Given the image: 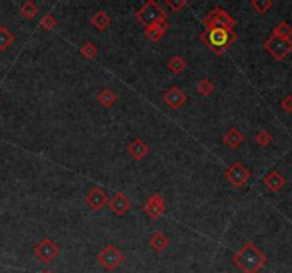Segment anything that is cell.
Here are the masks:
<instances>
[{"label":"cell","instance_id":"obj_26","mask_svg":"<svg viewBox=\"0 0 292 273\" xmlns=\"http://www.w3.org/2000/svg\"><path fill=\"white\" fill-rule=\"evenodd\" d=\"M251 6L260 14H265L274 6L271 0H251Z\"/></svg>","mask_w":292,"mask_h":273},{"label":"cell","instance_id":"obj_30","mask_svg":"<svg viewBox=\"0 0 292 273\" xmlns=\"http://www.w3.org/2000/svg\"><path fill=\"white\" fill-rule=\"evenodd\" d=\"M281 108L285 113H292V96H287L282 100Z\"/></svg>","mask_w":292,"mask_h":273},{"label":"cell","instance_id":"obj_27","mask_svg":"<svg viewBox=\"0 0 292 273\" xmlns=\"http://www.w3.org/2000/svg\"><path fill=\"white\" fill-rule=\"evenodd\" d=\"M187 4H188L187 0H165V1H164V6L170 10L171 13L180 11V10H181L182 7H185Z\"/></svg>","mask_w":292,"mask_h":273},{"label":"cell","instance_id":"obj_12","mask_svg":"<svg viewBox=\"0 0 292 273\" xmlns=\"http://www.w3.org/2000/svg\"><path fill=\"white\" fill-rule=\"evenodd\" d=\"M168 27H170L168 19L157 20V21H154V23L144 27V34H146V37L148 40L157 43V41H160L164 37V34L168 30Z\"/></svg>","mask_w":292,"mask_h":273},{"label":"cell","instance_id":"obj_9","mask_svg":"<svg viewBox=\"0 0 292 273\" xmlns=\"http://www.w3.org/2000/svg\"><path fill=\"white\" fill-rule=\"evenodd\" d=\"M143 212H146L148 218L158 219L165 212V199L161 194L155 192L147 198L146 204L143 205Z\"/></svg>","mask_w":292,"mask_h":273},{"label":"cell","instance_id":"obj_16","mask_svg":"<svg viewBox=\"0 0 292 273\" xmlns=\"http://www.w3.org/2000/svg\"><path fill=\"white\" fill-rule=\"evenodd\" d=\"M244 139H245V136L242 134L240 130H237V128H234V127L230 128V130L224 134V136H222L224 144L230 146L231 149L238 148V146L241 145L242 142H244Z\"/></svg>","mask_w":292,"mask_h":273},{"label":"cell","instance_id":"obj_2","mask_svg":"<svg viewBox=\"0 0 292 273\" xmlns=\"http://www.w3.org/2000/svg\"><path fill=\"white\" fill-rule=\"evenodd\" d=\"M200 39L207 44V47L211 50L212 53L221 56L228 47L231 46L238 36L234 33V30L224 29V27H214V29L204 30L200 36Z\"/></svg>","mask_w":292,"mask_h":273},{"label":"cell","instance_id":"obj_33","mask_svg":"<svg viewBox=\"0 0 292 273\" xmlns=\"http://www.w3.org/2000/svg\"><path fill=\"white\" fill-rule=\"evenodd\" d=\"M0 98H1V97H0Z\"/></svg>","mask_w":292,"mask_h":273},{"label":"cell","instance_id":"obj_19","mask_svg":"<svg viewBox=\"0 0 292 273\" xmlns=\"http://www.w3.org/2000/svg\"><path fill=\"white\" fill-rule=\"evenodd\" d=\"M117 94L114 93V91H111L109 88H104V90H101L100 93L97 94V101L100 103L103 107L106 108H110L111 106H114L116 104V101H117Z\"/></svg>","mask_w":292,"mask_h":273},{"label":"cell","instance_id":"obj_10","mask_svg":"<svg viewBox=\"0 0 292 273\" xmlns=\"http://www.w3.org/2000/svg\"><path fill=\"white\" fill-rule=\"evenodd\" d=\"M84 202H86V205L90 208L91 211L99 212L106 205L109 204V196L101 188L94 186V188H91L90 191H89V194L86 195Z\"/></svg>","mask_w":292,"mask_h":273},{"label":"cell","instance_id":"obj_4","mask_svg":"<svg viewBox=\"0 0 292 273\" xmlns=\"http://www.w3.org/2000/svg\"><path fill=\"white\" fill-rule=\"evenodd\" d=\"M126 256L123 255L120 249L114 245H107L97 255V262L107 271V272H114L119 269L121 265L124 264Z\"/></svg>","mask_w":292,"mask_h":273},{"label":"cell","instance_id":"obj_25","mask_svg":"<svg viewBox=\"0 0 292 273\" xmlns=\"http://www.w3.org/2000/svg\"><path fill=\"white\" fill-rule=\"evenodd\" d=\"M79 51H80V54L84 57V59H89V60L94 59V57L99 54V49H97V46H96L94 43H91V41L84 43Z\"/></svg>","mask_w":292,"mask_h":273},{"label":"cell","instance_id":"obj_17","mask_svg":"<svg viewBox=\"0 0 292 273\" xmlns=\"http://www.w3.org/2000/svg\"><path fill=\"white\" fill-rule=\"evenodd\" d=\"M170 246V238L162 231H157L150 238V248L155 252H164Z\"/></svg>","mask_w":292,"mask_h":273},{"label":"cell","instance_id":"obj_20","mask_svg":"<svg viewBox=\"0 0 292 273\" xmlns=\"http://www.w3.org/2000/svg\"><path fill=\"white\" fill-rule=\"evenodd\" d=\"M14 34L6 26H0V51H6L14 43Z\"/></svg>","mask_w":292,"mask_h":273},{"label":"cell","instance_id":"obj_7","mask_svg":"<svg viewBox=\"0 0 292 273\" xmlns=\"http://www.w3.org/2000/svg\"><path fill=\"white\" fill-rule=\"evenodd\" d=\"M34 255L40 262L49 265L60 255V248L50 238H44L34 246Z\"/></svg>","mask_w":292,"mask_h":273},{"label":"cell","instance_id":"obj_31","mask_svg":"<svg viewBox=\"0 0 292 273\" xmlns=\"http://www.w3.org/2000/svg\"><path fill=\"white\" fill-rule=\"evenodd\" d=\"M41 273H53V272H51V271H49V269H47V271H43V272H41Z\"/></svg>","mask_w":292,"mask_h":273},{"label":"cell","instance_id":"obj_29","mask_svg":"<svg viewBox=\"0 0 292 273\" xmlns=\"http://www.w3.org/2000/svg\"><path fill=\"white\" fill-rule=\"evenodd\" d=\"M255 141L261 146H268L272 142V136L267 130H261L255 136Z\"/></svg>","mask_w":292,"mask_h":273},{"label":"cell","instance_id":"obj_32","mask_svg":"<svg viewBox=\"0 0 292 273\" xmlns=\"http://www.w3.org/2000/svg\"><path fill=\"white\" fill-rule=\"evenodd\" d=\"M258 273H260V272H258Z\"/></svg>","mask_w":292,"mask_h":273},{"label":"cell","instance_id":"obj_22","mask_svg":"<svg viewBox=\"0 0 292 273\" xmlns=\"http://www.w3.org/2000/svg\"><path fill=\"white\" fill-rule=\"evenodd\" d=\"M20 13L23 17H26V19H34L37 14H39V6L34 3V1H31V0H27V1H24L23 4L20 6Z\"/></svg>","mask_w":292,"mask_h":273},{"label":"cell","instance_id":"obj_15","mask_svg":"<svg viewBox=\"0 0 292 273\" xmlns=\"http://www.w3.org/2000/svg\"><path fill=\"white\" fill-rule=\"evenodd\" d=\"M264 184L265 186L271 191V192H278V191H281L282 188L285 186L287 184V181H285V178L278 172V171H271L268 175L264 178Z\"/></svg>","mask_w":292,"mask_h":273},{"label":"cell","instance_id":"obj_21","mask_svg":"<svg viewBox=\"0 0 292 273\" xmlns=\"http://www.w3.org/2000/svg\"><path fill=\"white\" fill-rule=\"evenodd\" d=\"M187 67V61L182 59L181 56H178V54H175V56H172L171 59L168 60V63H167V68L172 71L174 74H181L182 71L185 70Z\"/></svg>","mask_w":292,"mask_h":273},{"label":"cell","instance_id":"obj_13","mask_svg":"<svg viewBox=\"0 0 292 273\" xmlns=\"http://www.w3.org/2000/svg\"><path fill=\"white\" fill-rule=\"evenodd\" d=\"M107 206L110 208V211L114 215H117V216H123V215H126L129 211H130L131 201L129 196L119 192V194H116V195L113 196L111 199H109V204H107Z\"/></svg>","mask_w":292,"mask_h":273},{"label":"cell","instance_id":"obj_14","mask_svg":"<svg viewBox=\"0 0 292 273\" xmlns=\"http://www.w3.org/2000/svg\"><path fill=\"white\" fill-rule=\"evenodd\" d=\"M127 152H129V155L133 159L141 161V159H144L146 156L148 155L150 146H148V144H146L141 138H134L129 144V146H127Z\"/></svg>","mask_w":292,"mask_h":273},{"label":"cell","instance_id":"obj_18","mask_svg":"<svg viewBox=\"0 0 292 273\" xmlns=\"http://www.w3.org/2000/svg\"><path fill=\"white\" fill-rule=\"evenodd\" d=\"M91 24H93L97 30L103 31V30H106L111 24V17L107 14V11L100 10V11H97L96 14H93V17H91Z\"/></svg>","mask_w":292,"mask_h":273},{"label":"cell","instance_id":"obj_8","mask_svg":"<svg viewBox=\"0 0 292 273\" xmlns=\"http://www.w3.org/2000/svg\"><path fill=\"white\" fill-rule=\"evenodd\" d=\"M225 178L230 181V184L235 188H242L251 178V171L244 166L241 162H234L225 171Z\"/></svg>","mask_w":292,"mask_h":273},{"label":"cell","instance_id":"obj_24","mask_svg":"<svg viewBox=\"0 0 292 273\" xmlns=\"http://www.w3.org/2000/svg\"><path fill=\"white\" fill-rule=\"evenodd\" d=\"M274 36L284 37V39H291L292 27L287 23V21H280V23L274 27Z\"/></svg>","mask_w":292,"mask_h":273},{"label":"cell","instance_id":"obj_28","mask_svg":"<svg viewBox=\"0 0 292 273\" xmlns=\"http://www.w3.org/2000/svg\"><path fill=\"white\" fill-rule=\"evenodd\" d=\"M56 24H57V21L54 19V16L51 14V13H46L40 20V26L41 29L47 30V31H50L56 27Z\"/></svg>","mask_w":292,"mask_h":273},{"label":"cell","instance_id":"obj_5","mask_svg":"<svg viewBox=\"0 0 292 273\" xmlns=\"http://www.w3.org/2000/svg\"><path fill=\"white\" fill-rule=\"evenodd\" d=\"M207 29H214V27H224V29L234 30L235 27V20L232 19L231 14L225 11L221 7H215L208 11V14L204 17V21Z\"/></svg>","mask_w":292,"mask_h":273},{"label":"cell","instance_id":"obj_11","mask_svg":"<svg viewBox=\"0 0 292 273\" xmlns=\"http://www.w3.org/2000/svg\"><path fill=\"white\" fill-rule=\"evenodd\" d=\"M162 101L165 103V106H168L171 110L175 111L187 103V94L180 87L172 86L162 94Z\"/></svg>","mask_w":292,"mask_h":273},{"label":"cell","instance_id":"obj_3","mask_svg":"<svg viewBox=\"0 0 292 273\" xmlns=\"http://www.w3.org/2000/svg\"><path fill=\"white\" fill-rule=\"evenodd\" d=\"M134 17L140 24H144V27H146L157 20L167 19V11H164V9L157 1L148 0L134 13Z\"/></svg>","mask_w":292,"mask_h":273},{"label":"cell","instance_id":"obj_6","mask_svg":"<svg viewBox=\"0 0 292 273\" xmlns=\"http://www.w3.org/2000/svg\"><path fill=\"white\" fill-rule=\"evenodd\" d=\"M264 50L275 60H284L292 51V40L271 34V37L264 43Z\"/></svg>","mask_w":292,"mask_h":273},{"label":"cell","instance_id":"obj_1","mask_svg":"<svg viewBox=\"0 0 292 273\" xmlns=\"http://www.w3.org/2000/svg\"><path fill=\"white\" fill-rule=\"evenodd\" d=\"M232 262L242 273H258L267 264V256L252 242H247L232 256Z\"/></svg>","mask_w":292,"mask_h":273},{"label":"cell","instance_id":"obj_23","mask_svg":"<svg viewBox=\"0 0 292 273\" xmlns=\"http://www.w3.org/2000/svg\"><path fill=\"white\" fill-rule=\"evenodd\" d=\"M197 91H198V94H201L202 97H208L215 91V84L210 78H202L197 84Z\"/></svg>","mask_w":292,"mask_h":273}]
</instances>
